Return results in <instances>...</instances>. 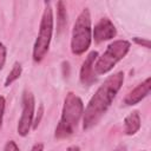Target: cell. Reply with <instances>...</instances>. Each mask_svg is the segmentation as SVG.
<instances>
[{"label": "cell", "instance_id": "cell-15", "mask_svg": "<svg viewBox=\"0 0 151 151\" xmlns=\"http://www.w3.org/2000/svg\"><path fill=\"white\" fill-rule=\"evenodd\" d=\"M132 40H133L137 45H139V46H143V47H145V48H147V50H150V48H151V42H150V40H149V39L139 38V37H134Z\"/></svg>", "mask_w": 151, "mask_h": 151}, {"label": "cell", "instance_id": "cell-4", "mask_svg": "<svg viewBox=\"0 0 151 151\" xmlns=\"http://www.w3.org/2000/svg\"><path fill=\"white\" fill-rule=\"evenodd\" d=\"M92 42V25H91V14L88 8H84L72 28L71 37V52L74 55L84 54L91 46Z\"/></svg>", "mask_w": 151, "mask_h": 151}, {"label": "cell", "instance_id": "cell-3", "mask_svg": "<svg viewBox=\"0 0 151 151\" xmlns=\"http://www.w3.org/2000/svg\"><path fill=\"white\" fill-rule=\"evenodd\" d=\"M44 12L41 15L40 25H39V32L37 35V39L33 45V52L32 58L34 63H40L45 55L47 54L53 35V27H54V19H53V11L51 7L50 1L44 2Z\"/></svg>", "mask_w": 151, "mask_h": 151}, {"label": "cell", "instance_id": "cell-11", "mask_svg": "<svg viewBox=\"0 0 151 151\" xmlns=\"http://www.w3.org/2000/svg\"><path fill=\"white\" fill-rule=\"evenodd\" d=\"M67 24V11L64 1L57 2V32L60 33Z\"/></svg>", "mask_w": 151, "mask_h": 151}, {"label": "cell", "instance_id": "cell-1", "mask_svg": "<svg viewBox=\"0 0 151 151\" xmlns=\"http://www.w3.org/2000/svg\"><path fill=\"white\" fill-rule=\"evenodd\" d=\"M123 83H124V72L119 71L109 76L105 79V81L98 87V90L88 100L86 107H84V113H83L84 130H90L98 124V122L101 119V117L106 113V111L111 106L113 99L122 88Z\"/></svg>", "mask_w": 151, "mask_h": 151}, {"label": "cell", "instance_id": "cell-10", "mask_svg": "<svg viewBox=\"0 0 151 151\" xmlns=\"http://www.w3.org/2000/svg\"><path fill=\"white\" fill-rule=\"evenodd\" d=\"M142 126L140 122V114L138 111H132L129 113L124 119V133L126 136H133L136 134Z\"/></svg>", "mask_w": 151, "mask_h": 151}, {"label": "cell", "instance_id": "cell-20", "mask_svg": "<svg viewBox=\"0 0 151 151\" xmlns=\"http://www.w3.org/2000/svg\"><path fill=\"white\" fill-rule=\"evenodd\" d=\"M113 151H126V147H125L124 145H119V146H117Z\"/></svg>", "mask_w": 151, "mask_h": 151}, {"label": "cell", "instance_id": "cell-2", "mask_svg": "<svg viewBox=\"0 0 151 151\" xmlns=\"http://www.w3.org/2000/svg\"><path fill=\"white\" fill-rule=\"evenodd\" d=\"M84 103L79 96L73 92H68L64 99L60 120L54 131V138L65 139L72 136L78 126V123L83 118Z\"/></svg>", "mask_w": 151, "mask_h": 151}, {"label": "cell", "instance_id": "cell-7", "mask_svg": "<svg viewBox=\"0 0 151 151\" xmlns=\"http://www.w3.org/2000/svg\"><path fill=\"white\" fill-rule=\"evenodd\" d=\"M116 35H117V28L109 18H101L92 28V39L96 42L111 40Z\"/></svg>", "mask_w": 151, "mask_h": 151}, {"label": "cell", "instance_id": "cell-9", "mask_svg": "<svg viewBox=\"0 0 151 151\" xmlns=\"http://www.w3.org/2000/svg\"><path fill=\"white\" fill-rule=\"evenodd\" d=\"M151 90V78L147 77L144 81L138 84L133 90H131L124 98V104L127 106H133L140 103L145 97L149 96Z\"/></svg>", "mask_w": 151, "mask_h": 151}, {"label": "cell", "instance_id": "cell-14", "mask_svg": "<svg viewBox=\"0 0 151 151\" xmlns=\"http://www.w3.org/2000/svg\"><path fill=\"white\" fill-rule=\"evenodd\" d=\"M6 58H7V48L0 41V71L4 68V66L6 64Z\"/></svg>", "mask_w": 151, "mask_h": 151}, {"label": "cell", "instance_id": "cell-17", "mask_svg": "<svg viewBox=\"0 0 151 151\" xmlns=\"http://www.w3.org/2000/svg\"><path fill=\"white\" fill-rule=\"evenodd\" d=\"M2 151H20V149H19V146L17 145V143L14 140H8Z\"/></svg>", "mask_w": 151, "mask_h": 151}, {"label": "cell", "instance_id": "cell-16", "mask_svg": "<svg viewBox=\"0 0 151 151\" xmlns=\"http://www.w3.org/2000/svg\"><path fill=\"white\" fill-rule=\"evenodd\" d=\"M5 109H6V99H5L4 96H0V129H1V126H2V122H4Z\"/></svg>", "mask_w": 151, "mask_h": 151}, {"label": "cell", "instance_id": "cell-8", "mask_svg": "<svg viewBox=\"0 0 151 151\" xmlns=\"http://www.w3.org/2000/svg\"><path fill=\"white\" fill-rule=\"evenodd\" d=\"M97 58H98V52L91 51L81 64L80 72H79V79L84 86H91L97 80V78H96L97 74L94 73V70H93V65H94Z\"/></svg>", "mask_w": 151, "mask_h": 151}, {"label": "cell", "instance_id": "cell-18", "mask_svg": "<svg viewBox=\"0 0 151 151\" xmlns=\"http://www.w3.org/2000/svg\"><path fill=\"white\" fill-rule=\"evenodd\" d=\"M31 151H44V144L42 143H35L32 146Z\"/></svg>", "mask_w": 151, "mask_h": 151}, {"label": "cell", "instance_id": "cell-19", "mask_svg": "<svg viewBox=\"0 0 151 151\" xmlns=\"http://www.w3.org/2000/svg\"><path fill=\"white\" fill-rule=\"evenodd\" d=\"M66 151H80V147L78 145H71V146L67 147Z\"/></svg>", "mask_w": 151, "mask_h": 151}, {"label": "cell", "instance_id": "cell-12", "mask_svg": "<svg viewBox=\"0 0 151 151\" xmlns=\"http://www.w3.org/2000/svg\"><path fill=\"white\" fill-rule=\"evenodd\" d=\"M21 73H22V66H21V64L18 63V61L14 63L12 70L9 71V73L7 74V77H6V79H5L4 86H5V87H8L9 85H12L15 80H18V79L21 77Z\"/></svg>", "mask_w": 151, "mask_h": 151}, {"label": "cell", "instance_id": "cell-5", "mask_svg": "<svg viewBox=\"0 0 151 151\" xmlns=\"http://www.w3.org/2000/svg\"><path fill=\"white\" fill-rule=\"evenodd\" d=\"M131 44L127 40L120 39V40H114L112 41L105 50V52L96 60L93 65L94 73L97 76L100 74H106L109 73L116 65L119 63L130 51Z\"/></svg>", "mask_w": 151, "mask_h": 151}, {"label": "cell", "instance_id": "cell-13", "mask_svg": "<svg viewBox=\"0 0 151 151\" xmlns=\"http://www.w3.org/2000/svg\"><path fill=\"white\" fill-rule=\"evenodd\" d=\"M42 116H44V105H42V104H40V105H39V107H38V111L34 113L33 124H32V129H33V130H35V129L39 126V124H40V122H41Z\"/></svg>", "mask_w": 151, "mask_h": 151}, {"label": "cell", "instance_id": "cell-6", "mask_svg": "<svg viewBox=\"0 0 151 151\" xmlns=\"http://www.w3.org/2000/svg\"><path fill=\"white\" fill-rule=\"evenodd\" d=\"M21 103H22V111H21L20 119L18 122L17 132L19 136L26 137L32 129L33 118H34L35 99H34L33 93L29 91H24Z\"/></svg>", "mask_w": 151, "mask_h": 151}]
</instances>
